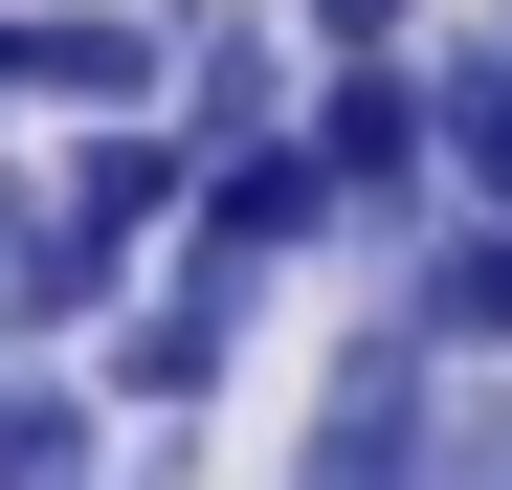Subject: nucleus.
Listing matches in <instances>:
<instances>
[{
  "instance_id": "0eeeda50",
  "label": "nucleus",
  "mask_w": 512,
  "mask_h": 490,
  "mask_svg": "<svg viewBox=\"0 0 512 490\" xmlns=\"http://www.w3.org/2000/svg\"><path fill=\"white\" fill-rule=\"evenodd\" d=\"M201 223H223V245H268V268H357V201L312 179V134H245V156H201Z\"/></svg>"
},
{
  "instance_id": "20e7f679",
  "label": "nucleus",
  "mask_w": 512,
  "mask_h": 490,
  "mask_svg": "<svg viewBox=\"0 0 512 490\" xmlns=\"http://www.w3.org/2000/svg\"><path fill=\"white\" fill-rule=\"evenodd\" d=\"M0 90H23L45 134L156 112V90H179V0H0Z\"/></svg>"
},
{
  "instance_id": "423d86ee",
  "label": "nucleus",
  "mask_w": 512,
  "mask_h": 490,
  "mask_svg": "<svg viewBox=\"0 0 512 490\" xmlns=\"http://www.w3.org/2000/svg\"><path fill=\"white\" fill-rule=\"evenodd\" d=\"M379 312L423 357H512V201H446L423 245H379Z\"/></svg>"
},
{
  "instance_id": "39448f33",
  "label": "nucleus",
  "mask_w": 512,
  "mask_h": 490,
  "mask_svg": "<svg viewBox=\"0 0 512 490\" xmlns=\"http://www.w3.org/2000/svg\"><path fill=\"white\" fill-rule=\"evenodd\" d=\"M290 112H312L290 0H201V23H179V90H156V134H179V156H245V134H290Z\"/></svg>"
},
{
  "instance_id": "6e6552de",
  "label": "nucleus",
  "mask_w": 512,
  "mask_h": 490,
  "mask_svg": "<svg viewBox=\"0 0 512 490\" xmlns=\"http://www.w3.org/2000/svg\"><path fill=\"white\" fill-rule=\"evenodd\" d=\"M0 490H112V379L0 335Z\"/></svg>"
},
{
  "instance_id": "7ed1b4c3",
  "label": "nucleus",
  "mask_w": 512,
  "mask_h": 490,
  "mask_svg": "<svg viewBox=\"0 0 512 490\" xmlns=\"http://www.w3.org/2000/svg\"><path fill=\"white\" fill-rule=\"evenodd\" d=\"M423 424H446V357H423L401 312H357V335L312 357V446H290V490H423Z\"/></svg>"
},
{
  "instance_id": "9d476101",
  "label": "nucleus",
  "mask_w": 512,
  "mask_h": 490,
  "mask_svg": "<svg viewBox=\"0 0 512 490\" xmlns=\"http://www.w3.org/2000/svg\"><path fill=\"white\" fill-rule=\"evenodd\" d=\"M446 0H290V45H423Z\"/></svg>"
},
{
  "instance_id": "f257e3e1",
  "label": "nucleus",
  "mask_w": 512,
  "mask_h": 490,
  "mask_svg": "<svg viewBox=\"0 0 512 490\" xmlns=\"http://www.w3.org/2000/svg\"><path fill=\"white\" fill-rule=\"evenodd\" d=\"M268 290H290L268 245H223V223L179 201V245H156V268L90 312V379H112V424H201V401L245 379V335H268Z\"/></svg>"
},
{
  "instance_id": "9b49d317",
  "label": "nucleus",
  "mask_w": 512,
  "mask_h": 490,
  "mask_svg": "<svg viewBox=\"0 0 512 490\" xmlns=\"http://www.w3.org/2000/svg\"><path fill=\"white\" fill-rule=\"evenodd\" d=\"M490 23H512V0H490Z\"/></svg>"
},
{
  "instance_id": "f8f14e48",
  "label": "nucleus",
  "mask_w": 512,
  "mask_h": 490,
  "mask_svg": "<svg viewBox=\"0 0 512 490\" xmlns=\"http://www.w3.org/2000/svg\"><path fill=\"white\" fill-rule=\"evenodd\" d=\"M179 23H201V0H179Z\"/></svg>"
},
{
  "instance_id": "f03ea898",
  "label": "nucleus",
  "mask_w": 512,
  "mask_h": 490,
  "mask_svg": "<svg viewBox=\"0 0 512 490\" xmlns=\"http://www.w3.org/2000/svg\"><path fill=\"white\" fill-rule=\"evenodd\" d=\"M290 134H312V179L357 201V268L446 223V134H423V45H312V112H290Z\"/></svg>"
},
{
  "instance_id": "1a4fd4ad",
  "label": "nucleus",
  "mask_w": 512,
  "mask_h": 490,
  "mask_svg": "<svg viewBox=\"0 0 512 490\" xmlns=\"http://www.w3.org/2000/svg\"><path fill=\"white\" fill-rule=\"evenodd\" d=\"M423 134H446V201H512V23H423Z\"/></svg>"
}]
</instances>
